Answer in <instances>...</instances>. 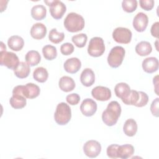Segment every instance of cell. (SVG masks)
Instances as JSON below:
<instances>
[{
  "label": "cell",
  "mask_w": 159,
  "mask_h": 159,
  "mask_svg": "<svg viewBox=\"0 0 159 159\" xmlns=\"http://www.w3.org/2000/svg\"><path fill=\"white\" fill-rule=\"evenodd\" d=\"M47 6H50L49 11L50 15L55 19H60L63 16L66 11V7L65 4L58 0L53 1H44Z\"/></svg>",
  "instance_id": "7"
},
{
  "label": "cell",
  "mask_w": 159,
  "mask_h": 159,
  "mask_svg": "<svg viewBox=\"0 0 159 159\" xmlns=\"http://www.w3.org/2000/svg\"><path fill=\"white\" fill-rule=\"evenodd\" d=\"M122 7L127 12H133L137 7V1L124 0L122 2Z\"/></svg>",
  "instance_id": "33"
},
{
  "label": "cell",
  "mask_w": 159,
  "mask_h": 159,
  "mask_svg": "<svg viewBox=\"0 0 159 159\" xmlns=\"http://www.w3.org/2000/svg\"><path fill=\"white\" fill-rule=\"evenodd\" d=\"M66 100L70 105H76L80 101V96L76 93H71L66 96Z\"/></svg>",
  "instance_id": "37"
},
{
  "label": "cell",
  "mask_w": 159,
  "mask_h": 159,
  "mask_svg": "<svg viewBox=\"0 0 159 159\" xmlns=\"http://www.w3.org/2000/svg\"><path fill=\"white\" fill-rule=\"evenodd\" d=\"M42 53L44 58L48 60H52L57 56V50L55 47L46 45L42 48Z\"/></svg>",
  "instance_id": "29"
},
{
  "label": "cell",
  "mask_w": 159,
  "mask_h": 159,
  "mask_svg": "<svg viewBox=\"0 0 159 159\" xmlns=\"http://www.w3.org/2000/svg\"><path fill=\"white\" fill-rule=\"evenodd\" d=\"M87 40H88V37L86 34L83 33L75 35L71 38L72 42L78 48L84 47L86 43Z\"/></svg>",
  "instance_id": "31"
},
{
  "label": "cell",
  "mask_w": 159,
  "mask_h": 159,
  "mask_svg": "<svg viewBox=\"0 0 159 159\" xmlns=\"http://www.w3.org/2000/svg\"><path fill=\"white\" fill-rule=\"evenodd\" d=\"M74 51V46L71 43H64L60 47V52L64 55H69Z\"/></svg>",
  "instance_id": "34"
},
{
  "label": "cell",
  "mask_w": 159,
  "mask_h": 159,
  "mask_svg": "<svg viewBox=\"0 0 159 159\" xmlns=\"http://www.w3.org/2000/svg\"><path fill=\"white\" fill-rule=\"evenodd\" d=\"M97 110V104L92 99L86 98L84 99L80 105V111L81 113L87 117L92 116Z\"/></svg>",
  "instance_id": "11"
},
{
  "label": "cell",
  "mask_w": 159,
  "mask_h": 159,
  "mask_svg": "<svg viewBox=\"0 0 159 159\" xmlns=\"http://www.w3.org/2000/svg\"><path fill=\"white\" fill-rule=\"evenodd\" d=\"M135 52L140 56L143 57L149 55L152 51V47L147 41H141L135 46Z\"/></svg>",
  "instance_id": "26"
},
{
  "label": "cell",
  "mask_w": 159,
  "mask_h": 159,
  "mask_svg": "<svg viewBox=\"0 0 159 159\" xmlns=\"http://www.w3.org/2000/svg\"><path fill=\"white\" fill-rule=\"evenodd\" d=\"M60 89L64 92H70L75 88V83L72 78L68 76H62L58 82Z\"/></svg>",
  "instance_id": "18"
},
{
  "label": "cell",
  "mask_w": 159,
  "mask_h": 159,
  "mask_svg": "<svg viewBox=\"0 0 159 159\" xmlns=\"http://www.w3.org/2000/svg\"><path fill=\"white\" fill-rule=\"evenodd\" d=\"M1 51H4V50H6V45H4V43H3L2 42H1Z\"/></svg>",
  "instance_id": "41"
},
{
  "label": "cell",
  "mask_w": 159,
  "mask_h": 159,
  "mask_svg": "<svg viewBox=\"0 0 159 159\" xmlns=\"http://www.w3.org/2000/svg\"><path fill=\"white\" fill-rule=\"evenodd\" d=\"M19 60L17 55L6 50L0 52V64L7 68L14 70L19 64Z\"/></svg>",
  "instance_id": "6"
},
{
  "label": "cell",
  "mask_w": 159,
  "mask_h": 159,
  "mask_svg": "<svg viewBox=\"0 0 159 159\" xmlns=\"http://www.w3.org/2000/svg\"><path fill=\"white\" fill-rule=\"evenodd\" d=\"M120 114V105L117 101H112L108 104L106 110L102 112V121L107 126H112L117 123Z\"/></svg>",
  "instance_id": "1"
},
{
  "label": "cell",
  "mask_w": 159,
  "mask_h": 159,
  "mask_svg": "<svg viewBox=\"0 0 159 159\" xmlns=\"http://www.w3.org/2000/svg\"><path fill=\"white\" fill-rule=\"evenodd\" d=\"M139 98L137 102L135 104V106L136 107H141L145 106L147 104L148 101V96L143 91H139Z\"/></svg>",
  "instance_id": "35"
},
{
  "label": "cell",
  "mask_w": 159,
  "mask_h": 159,
  "mask_svg": "<svg viewBox=\"0 0 159 159\" xmlns=\"http://www.w3.org/2000/svg\"><path fill=\"white\" fill-rule=\"evenodd\" d=\"M124 134L129 137H132L135 135L137 131V124L136 121L133 119H127L123 126Z\"/></svg>",
  "instance_id": "25"
},
{
  "label": "cell",
  "mask_w": 159,
  "mask_h": 159,
  "mask_svg": "<svg viewBox=\"0 0 159 159\" xmlns=\"http://www.w3.org/2000/svg\"><path fill=\"white\" fill-rule=\"evenodd\" d=\"M26 98L19 94H12L9 99L11 106L14 109H22L26 106Z\"/></svg>",
  "instance_id": "22"
},
{
  "label": "cell",
  "mask_w": 159,
  "mask_h": 159,
  "mask_svg": "<svg viewBox=\"0 0 159 159\" xmlns=\"http://www.w3.org/2000/svg\"><path fill=\"white\" fill-rule=\"evenodd\" d=\"M63 24L68 32H77L83 29L85 22L81 15L75 12H70L65 18Z\"/></svg>",
  "instance_id": "2"
},
{
  "label": "cell",
  "mask_w": 159,
  "mask_h": 159,
  "mask_svg": "<svg viewBox=\"0 0 159 159\" xmlns=\"http://www.w3.org/2000/svg\"><path fill=\"white\" fill-rule=\"evenodd\" d=\"M158 101L159 99L157 98L152 101L150 106V111L152 114L157 117H158Z\"/></svg>",
  "instance_id": "39"
},
{
  "label": "cell",
  "mask_w": 159,
  "mask_h": 159,
  "mask_svg": "<svg viewBox=\"0 0 159 159\" xmlns=\"http://www.w3.org/2000/svg\"><path fill=\"white\" fill-rule=\"evenodd\" d=\"M114 92L116 96L120 98L122 101L129 94L130 92V88L125 83H119L115 86Z\"/></svg>",
  "instance_id": "21"
},
{
  "label": "cell",
  "mask_w": 159,
  "mask_h": 159,
  "mask_svg": "<svg viewBox=\"0 0 159 159\" xmlns=\"http://www.w3.org/2000/svg\"><path fill=\"white\" fill-rule=\"evenodd\" d=\"M139 98V91H137L135 90H130L129 94L127 96V98H125L124 99L122 100V102L127 105L135 106L138 101Z\"/></svg>",
  "instance_id": "32"
},
{
  "label": "cell",
  "mask_w": 159,
  "mask_h": 159,
  "mask_svg": "<svg viewBox=\"0 0 159 159\" xmlns=\"http://www.w3.org/2000/svg\"><path fill=\"white\" fill-rule=\"evenodd\" d=\"M14 72L17 78L20 79L25 78L29 76L30 72V65L26 62L21 61L19 63L17 67L14 70Z\"/></svg>",
  "instance_id": "23"
},
{
  "label": "cell",
  "mask_w": 159,
  "mask_h": 159,
  "mask_svg": "<svg viewBox=\"0 0 159 159\" xmlns=\"http://www.w3.org/2000/svg\"><path fill=\"white\" fill-rule=\"evenodd\" d=\"M125 49L121 46H115L110 51L107 56V63L112 68H117L122 63L125 57Z\"/></svg>",
  "instance_id": "4"
},
{
  "label": "cell",
  "mask_w": 159,
  "mask_h": 159,
  "mask_svg": "<svg viewBox=\"0 0 159 159\" xmlns=\"http://www.w3.org/2000/svg\"><path fill=\"white\" fill-rule=\"evenodd\" d=\"M142 68L147 73H152L158 69V60L156 57H151L145 58L142 61Z\"/></svg>",
  "instance_id": "14"
},
{
  "label": "cell",
  "mask_w": 159,
  "mask_h": 159,
  "mask_svg": "<svg viewBox=\"0 0 159 159\" xmlns=\"http://www.w3.org/2000/svg\"><path fill=\"white\" fill-rule=\"evenodd\" d=\"M71 117V108L65 102L59 103L54 114V119L57 124L60 125H66L70 120Z\"/></svg>",
  "instance_id": "3"
},
{
  "label": "cell",
  "mask_w": 159,
  "mask_h": 159,
  "mask_svg": "<svg viewBox=\"0 0 159 159\" xmlns=\"http://www.w3.org/2000/svg\"><path fill=\"white\" fill-rule=\"evenodd\" d=\"M47 27L42 23H35L30 29V35L32 38L40 40L44 38L47 34Z\"/></svg>",
  "instance_id": "16"
},
{
  "label": "cell",
  "mask_w": 159,
  "mask_h": 159,
  "mask_svg": "<svg viewBox=\"0 0 159 159\" xmlns=\"http://www.w3.org/2000/svg\"><path fill=\"white\" fill-rule=\"evenodd\" d=\"M134 147L130 144H124L119 145L117 148V158L122 159H127L134 153Z\"/></svg>",
  "instance_id": "19"
},
{
  "label": "cell",
  "mask_w": 159,
  "mask_h": 159,
  "mask_svg": "<svg viewBox=\"0 0 159 159\" xmlns=\"http://www.w3.org/2000/svg\"><path fill=\"white\" fill-rule=\"evenodd\" d=\"M65 38V34L63 32H57L56 29H52L48 35V39L53 43H59L62 42Z\"/></svg>",
  "instance_id": "30"
},
{
  "label": "cell",
  "mask_w": 159,
  "mask_h": 159,
  "mask_svg": "<svg viewBox=\"0 0 159 159\" xmlns=\"http://www.w3.org/2000/svg\"><path fill=\"white\" fill-rule=\"evenodd\" d=\"M158 26H159V22H155L152 27H151V34L153 37L158 38Z\"/></svg>",
  "instance_id": "40"
},
{
  "label": "cell",
  "mask_w": 159,
  "mask_h": 159,
  "mask_svg": "<svg viewBox=\"0 0 159 159\" xmlns=\"http://www.w3.org/2000/svg\"><path fill=\"white\" fill-rule=\"evenodd\" d=\"M148 16L143 12H139L134 17L133 20V27L134 29L139 32H143L148 25Z\"/></svg>",
  "instance_id": "12"
},
{
  "label": "cell",
  "mask_w": 159,
  "mask_h": 159,
  "mask_svg": "<svg viewBox=\"0 0 159 159\" xmlns=\"http://www.w3.org/2000/svg\"><path fill=\"white\" fill-rule=\"evenodd\" d=\"M101 151L100 143L94 140L87 141L83 145V152L84 154L89 158L97 157Z\"/></svg>",
  "instance_id": "9"
},
{
  "label": "cell",
  "mask_w": 159,
  "mask_h": 159,
  "mask_svg": "<svg viewBox=\"0 0 159 159\" xmlns=\"http://www.w3.org/2000/svg\"><path fill=\"white\" fill-rule=\"evenodd\" d=\"M112 38L117 43L127 44L132 39V32L127 28L119 27L112 32Z\"/></svg>",
  "instance_id": "8"
},
{
  "label": "cell",
  "mask_w": 159,
  "mask_h": 159,
  "mask_svg": "<svg viewBox=\"0 0 159 159\" xmlns=\"http://www.w3.org/2000/svg\"><path fill=\"white\" fill-rule=\"evenodd\" d=\"M48 77L47 70L43 67H38L33 72V78L39 83H44Z\"/></svg>",
  "instance_id": "28"
},
{
  "label": "cell",
  "mask_w": 159,
  "mask_h": 159,
  "mask_svg": "<svg viewBox=\"0 0 159 159\" xmlns=\"http://www.w3.org/2000/svg\"><path fill=\"white\" fill-rule=\"evenodd\" d=\"M81 61L76 57H73L67 59L63 65L65 70L71 74L76 73L81 68Z\"/></svg>",
  "instance_id": "15"
},
{
  "label": "cell",
  "mask_w": 159,
  "mask_h": 159,
  "mask_svg": "<svg viewBox=\"0 0 159 159\" xmlns=\"http://www.w3.org/2000/svg\"><path fill=\"white\" fill-rule=\"evenodd\" d=\"M140 7L145 11H150L154 6L153 0H140L139 1Z\"/></svg>",
  "instance_id": "38"
},
{
  "label": "cell",
  "mask_w": 159,
  "mask_h": 159,
  "mask_svg": "<svg viewBox=\"0 0 159 159\" xmlns=\"http://www.w3.org/2000/svg\"><path fill=\"white\" fill-rule=\"evenodd\" d=\"M105 51V45L104 40L101 37H94L91 39L88 47V54L93 57H98L101 56Z\"/></svg>",
  "instance_id": "5"
},
{
  "label": "cell",
  "mask_w": 159,
  "mask_h": 159,
  "mask_svg": "<svg viewBox=\"0 0 159 159\" xmlns=\"http://www.w3.org/2000/svg\"><path fill=\"white\" fill-rule=\"evenodd\" d=\"M31 16L36 20H40L46 17V7L42 4H37L31 9Z\"/></svg>",
  "instance_id": "24"
},
{
  "label": "cell",
  "mask_w": 159,
  "mask_h": 159,
  "mask_svg": "<svg viewBox=\"0 0 159 159\" xmlns=\"http://www.w3.org/2000/svg\"><path fill=\"white\" fill-rule=\"evenodd\" d=\"M80 81L84 86L89 87L95 81V75L91 68H85L80 75Z\"/></svg>",
  "instance_id": "17"
},
{
  "label": "cell",
  "mask_w": 159,
  "mask_h": 159,
  "mask_svg": "<svg viewBox=\"0 0 159 159\" xmlns=\"http://www.w3.org/2000/svg\"><path fill=\"white\" fill-rule=\"evenodd\" d=\"M119 145L117 144H112L107 147L106 150L107 155L111 158H117V148H118Z\"/></svg>",
  "instance_id": "36"
},
{
  "label": "cell",
  "mask_w": 159,
  "mask_h": 159,
  "mask_svg": "<svg viewBox=\"0 0 159 159\" xmlns=\"http://www.w3.org/2000/svg\"><path fill=\"white\" fill-rule=\"evenodd\" d=\"M22 93L26 98L34 99L40 94V89L37 84L29 83L25 85H22Z\"/></svg>",
  "instance_id": "13"
},
{
  "label": "cell",
  "mask_w": 159,
  "mask_h": 159,
  "mask_svg": "<svg viewBox=\"0 0 159 159\" xmlns=\"http://www.w3.org/2000/svg\"><path fill=\"white\" fill-rule=\"evenodd\" d=\"M25 60L26 63H27L30 66H34L40 63L41 60V56L39 52L36 50H30L26 53Z\"/></svg>",
  "instance_id": "27"
},
{
  "label": "cell",
  "mask_w": 159,
  "mask_h": 159,
  "mask_svg": "<svg viewBox=\"0 0 159 159\" xmlns=\"http://www.w3.org/2000/svg\"><path fill=\"white\" fill-rule=\"evenodd\" d=\"M91 95L95 99L98 101H105L111 98V91L109 88L107 87L98 86L92 89Z\"/></svg>",
  "instance_id": "10"
},
{
  "label": "cell",
  "mask_w": 159,
  "mask_h": 159,
  "mask_svg": "<svg viewBox=\"0 0 159 159\" xmlns=\"http://www.w3.org/2000/svg\"><path fill=\"white\" fill-rule=\"evenodd\" d=\"M7 45L10 49L14 51H20L24 45V39L19 35L11 36L7 40Z\"/></svg>",
  "instance_id": "20"
}]
</instances>
